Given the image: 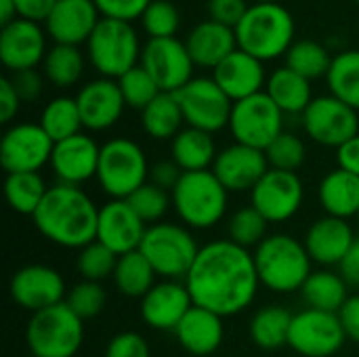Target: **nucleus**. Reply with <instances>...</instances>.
Here are the masks:
<instances>
[{"mask_svg":"<svg viewBox=\"0 0 359 357\" xmlns=\"http://www.w3.org/2000/svg\"><path fill=\"white\" fill-rule=\"evenodd\" d=\"M183 109L179 105V99L175 93H160L143 112H141V124L143 130L158 139H175L183 130Z\"/></svg>","mask_w":359,"mask_h":357,"instance_id":"32","label":"nucleus"},{"mask_svg":"<svg viewBox=\"0 0 359 357\" xmlns=\"http://www.w3.org/2000/svg\"><path fill=\"white\" fill-rule=\"evenodd\" d=\"M46 29L27 19L0 27V61L8 72L36 69L46 57Z\"/></svg>","mask_w":359,"mask_h":357,"instance_id":"18","label":"nucleus"},{"mask_svg":"<svg viewBox=\"0 0 359 357\" xmlns=\"http://www.w3.org/2000/svg\"><path fill=\"white\" fill-rule=\"evenodd\" d=\"M185 46L189 50L194 65L215 69L225 57H229L238 48L236 29L212 19H206L189 29Z\"/></svg>","mask_w":359,"mask_h":357,"instance_id":"26","label":"nucleus"},{"mask_svg":"<svg viewBox=\"0 0 359 357\" xmlns=\"http://www.w3.org/2000/svg\"><path fill=\"white\" fill-rule=\"evenodd\" d=\"M191 307L194 301L185 284L162 282L141 299V318L149 328L175 330Z\"/></svg>","mask_w":359,"mask_h":357,"instance_id":"25","label":"nucleus"},{"mask_svg":"<svg viewBox=\"0 0 359 357\" xmlns=\"http://www.w3.org/2000/svg\"><path fill=\"white\" fill-rule=\"evenodd\" d=\"M65 303L84 322V320L97 318L103 311V307H105V290L101 288L99 282L82 280L67 292Z\"/></svg>","mask_w":359,"mask_h":357,"instance_id":"47","label":"nucleus"},{"mask_svg":"<svg viewBox=\"0 0 359 357\" xmlns=\"http://www.w3.org/2000/svg\"><path fill=\"white\" fill-rule=\"evenodd\" d=\"M259 284L255 257L231 240L202 246L185 278L194 305L221 318L244 311L255 301Z\"/></svg>","mask_w":359,"mask_h":357,"instance_id":"1","label":"nucleus"},{"mask_svg":"<svg viewBox=\"0 0 359 357\" xmlns=\"http://www.w3.org/2000/svg\"><path fill=\"white\" fill-rule=\"evenodd\" d=\"M347 341L339 314L305 309L292 316L288 345L303 357L334 356Z\"/></svg>","mask_w":359,"mask_h":357,"instance_id":"13","label":"nucleus"},{"mask_svg":"<svg viewBox=\"0 0 359 357\" xmlns=\"http://www.w3.org/2000/svg\"><path fill=\"white\" fill-rule=\"evenodd\" d=\"M267 170L269 162L265 151L242 143H233L219 151L212 164V173L227 191H252Z\"/></svg>","mask_w":359,"mask_h":357,"instance_id":"19","label":"nucleus"},{"mask_svg":"<svg viewBox=\"0 0 359 357\" xmlns=\"http://www.w3.org/2000/svg\"><path fill=\"white\" fill-rule=\"evenodd\" d=\"M154 278H156V271L141 250L126 252L118 259L114 282L122 295L133 297V299L135 297L143 299L154 288Z\"/></svg>","mask_w":359,"mask_h":357,"instance_id":"36","label":"nucleus"},{"mask_svg":"<svg viewBox=\"0 0 359 357\" xmlns=\"http://www.w3.org/2000/svg\"><path fill=\"white\" fill-rule=\"evenodd\" d=\"M93 2L99 8L101 17L133 23L135 19H141V15L145 13L151 0H93Z\"/></svg>","mask_w":359,"mask_h":357,"instance_id":"48","label":"nucleus"},{"mask_svg":"<svg viewBox=\"0 0 359 357\" xmlns=\"http://www.w3.org/2000/svg\"><path fill=\"white\" fill-rule=\"evenodd\" d=\"M53 139L40 124H15L0 141V164L6 175L13 173H38L53 156Z\"/></svg>","mask_w":359,"mask_h":357,"instance_id":"15","label":"nucleus"},{"mask_svg":"<svg viewBox=\"0 0 359 357\" xmlns=\"http://www.w3.org/2000/svg\"><path fill=\"white\" fill-rule=\"evenodd\" d=\"M248 6L250 4H246V0H208V4H206L208 19L223 23L227 27H233V29L244 19Z\"/></svg>","mask_w":359,"mask_h":357,"instance_id":"50","label":"nucleus"},{"mask_svg":"<svg viewBox=\"0 0 359 357\" xmlns=\"http://www.w3.org/2000/svg\"><path fill=\"white\" fill-rule=\"evenodd\" d=\"M229 128L236 143L265 151L284 133V112L263 90L233 103Z\"/></svg>","mask_w":359,"mask_h":357,"instance_id":"10","label":"nucleus"},{"mask_svg":"<svg viewBox=\"0 0 359 357\" xmlns=\"http://www.w3.org/2000/svg\"><path fill=\"white\" fill-rule=\"evenodd\" d=\"M42 74L57 88L74 86L84 74V55L78 46L55 44L42 61Z\"/></svg>","mask_w":359,"mask_h":357,"instance_id":"37","label":"nucleus"},{"mask_svg":"<svg viewBox=\"0 0 359 357\" xmlns=\"http://www.w3.org/2000/svg\"><path fill=\"white\" fill-rule=\"evenodd\" d=\"M358 221H359V215H358Z\"/></svg>","mask_w":359,"mask_h":357,"instance_id":"61","label":"nucleus"},{"mask_svg":"<svg viewBox=\"0 0 359 357\" xmlns=\"http://www.w3.org/2000/svg\"><path fill=\"white\" fill-rule=\"evenodd\" d=\"M118 86L122 90L126 107H133V109H139V112H143L162 93L160 86L156 84V80L145 72L143 65H135L124 76H120Z\"/></svg>","mask_w":359,"mask_h":357,"instance_id":"43","label":"nucleus"},{"mask_svg":"<svg viewBox=\"0 0 359 357\" xmlns=\"http://www.w3.org/2000/svg\"><path fill=\"white\" fill-rule=\"evenodd\" d=\"M330 95L359 109V50H343L332 57V65L326 76Z\"/></svg>","mask_w":359,"mask_h":357,"instance_id":"35","label":"nucleus"},{"mask_svg":"<svg viewBox=\"0 0 359 357\" xmlns=\"http://www.w3.org/2000/svg\"><path fill=\"white\" fill-rule=\"evenodd\" d=\"M99 208L76 185H55L48 189L34 215L38 231L63 248H84L97 240Z\"/></svg>","mask_w":359,"mask_h":357,"instance_id":"2","label":"nucleus"},{"mask_svg":"<svg viewBox=\"0 0 359 357\" xmlns=\"http://www.w3.org/2000/svg\"><path fill=\"white\" fill-rule=\"evenodd\" d=\"M290 324H292V314L286 311L284 307L278 305L263 307L255 314L250 322V339L261 349L267 351L280 349L288 345Z\"/></svg>","mask_w":359,"mask_h":357,"instance_id":"34","label":"nucleus"},{"mask_svg":"<svg viewBox=\"0 0 359 357\" xmlns=\"http://www.w3.org/2000/svg\"><path fill=\"white\" fill-rule=\"evenodd\" d=\"M339 320H341V326L345 330V337L359 343V295L358 297H349L345 301V305L339 311Z\"/></svg>","mask_w":359,"mask_h":357,"instance_id":"54","label":"nucleus"},{"mask_svg":"<svg viewBox=\"0 0 359 357\" xmlns=\"http://www.w3.org/2000/svg\"><path fill=\"white\" fill-rule=\"evenodd\" d=\"M139 65L156 80L162 93H177L189 80H194V61L183 40L175 38H149L141 48Z\"/></svg>","mask_w":359,"mask_h":357,"instance_id":"12","label":"nucleus"},{"mask_svg":"<svg viewBox=\"0 0 359 357\" xmlns=\"http://www.w3.org/2000/svg\"><path fill=\"white\" fill-rule=\"evenodd\" d=\"M353 240L355 236L345 219L326 215L309 227L305 236V248L311 261L320 265H341Z\"/></svg>","mask_w":359,"mask_h":357,"instance_id":"27","label":"nucleus"},{"mask_svg":"<svg viewBox=\"0 0 359 357\" xmlns=\"http://www.w3.org/2000/svg\"><path fill=\"white\" fill-rule=\"evenodd\" d=\"M303 204V183L297 173L269 168L252 189V206L269 221L282 223Z\"/></svg>","mask_w":359,"mask_h":357,"instance_id":"16","label":"nucleus"},{"mask_svg":"<svg viewBox=\"0 0 359 357\" xmlns=\"http://www.w3.org/2000/svg\"><path fill=\"white\" fill-rule=\"evenodd\" d=\"M271 101L284 112V114H303L309 103L313 101L311 97V82L303 78L301 74L292 72L290 67H278L269 80H267V90H265Z\"/></svg>","mask_w":359,"mask_h":357,"instance_id":"31","label":"nucleus"},{"mask_svg":"<svg viewBox=\"0 0 359 357\" xmlns=\"http://www.w3.org/2000/svg\"><path fill=\"white\" fill-rule=\"evenodd\" d=\"M15 93L19 95L21 103H29L40 99L42 95V86H44V74H40L38 69H21V72H11L8 76Z\"/></svg>","mask_w":359,"mask_h":357,"instance_id":"51","label":"nucleus"},{"mask_svg":"<svg viewBox=\"0 0 359 357\" xmlns=\"http://www.w3.org/2000/svg\"><path fill=\"white\" fill-rule=\"evenodd\" d=\"M126 202L141 217L143 223H154L156 225V221H160L166 215L170 198H168L166 189H162V187L154 185L151 181H147L135 194H130L126 198Z\"/></svg>","mask_w":359,"mask_h":357,"instance_id":"46","label":"nucleus"},{"mask_svg":"<svg viewBox=\"0 0 359 357\" xmlns=\"http://www.w3.org/2000/svg\"><path fill=\"white\" fill-rule=\"evenodd\" d=\"M97 179L114 200H126L147 183V158L143 149L124 137L101 145Z\"/></svg>","mask_w":359,"mask_h":357,"instance_id":"9","label":"nucleus"},{"mask_svg":"<svg viewBox=\"0 0 359 357\" xmlns=\"http://www.w3.org/2000/svg\"><path fill=\"white\" fill-rule=\"evenodd\" d=\"M255 2H259V4H265V2H278V0H255Z\"/></svg>","mask_w":359,"mask_h":357,"instance_id":"59","label":"nucleus"},{"mask_svg":"<svg viewBox=\"0 0 359 357\" xmlns=\"http://www.w3.org/2000/svg\"><path fill=\"white\" fill-rule=\"evenodd\" d=\"M339 267H341V276L347 284H358L359 286V238L353 240L351 248L347 250V255Z\"/></svg>","mask_w":359,"mask_h":357,"instance_id":"57","label":"nucleus"},{"mask_svg":"<svg viewBox=\"0 0 359 357\" xmlns=\"http://www.w3.org/2000/svg\"><path fill=\"white\" fill-rule=\"evenodd\" d=\"M141 27L149 38H175L181 27L179 8L170 0H151L141 15Z\"/></svg>","mask_w":359,"mask_h":357,"instance_id":"44","label":"nucleus"},{"mask_svg":"<svg viewBox=\"0 0 359 357\" xmlns=\"http://www.w3.org/2000/svg\"><path fill=\"white\" fill-rule=\"evenodd\" d=\"M19 105H21V99H19V95L15 93V88H13V84H11V80H8V76H4V78L0 80V122H2V124H8V122L17 116Z\"/></svg>","mask_w":359,"mask_h":357,"instance_id":"53","label":"nucleus"},{"mask_svg":"<svg viewBox=\"0 0 359 357\" xmlns=\"http://www.w3.org/2000/svg\"><path fill=\"white\" fill-rule=\"evenodd\" d=\"M217 147L210 133L200 128H183L172 139V162L183 173H198L208 170L210 164L217 160Z\"/></svg>","mask_w":359,"mask_h":357,"instance_id":"30","label":"nucleus"},{"mask_svg":"<svg viewBox=\"0 0 359 357\" xmlns=\"http://www.w3.org/2000/svg\"><path fill=\"white\" fill-rule=\"evenodd\" d=\"M105 357H151L147 341L137 332H120L116 335L107 349Z\"/></svg>","mask_w":359,"mask_h":357,"instance_id":"49","label":"nucleus"},{"mask_svg":"<svg viewBox=\"0 0 359 357\" xmlns=\"http://www.w3.org/2000/svg\"><path fill=\"white\" fill-rule=\"evenodd\" d=\"M175 335L179 345L191 356H210L223 343V318L194 305L175 328Z\"/></svg>","mask_w":359,"mask_h":357,"instance_id":"28","label":"nucleus"},{"mask_svg":"<svg viewBox=\"0 0 359 357\" xmlns=\"http://www.w3.org/2000/svg\"><path fill=\"white\" fill-rule=\"evenodd\" d=\"M32 357H34V356H32Z\"/></svg>","mask_w":359,"mask_h":357,"instance_id":"62","label":"nucleus"},{"mask_svg":"<svg viewBox=\"0 0 359 357\" xmlns=\"http://www.w3.org/2000/svg\"><path fill=\"white\" fill-rule=\"evenodd\" d=\"M183 177V170L175 164V162H168V160H164V162H158L154 168H151V183L154 185H158V187H162V189H175L177 187V183H179V179Z\"/></svg>","mask_w":359,"mask_h":357,"instance_id":"55","label":"nucleus"},{"mask_svg":"<svg viewBox=\"0 0 359 357\" xmlns=\"http://www.w3.org/2000/svg\"><path fill=\"white\" fill-rule=\"evenodd\" d=\"M212 78L223 88V93L233 103H238L263 93L261 88L265 84V67L263 61H259L250 53L236 48L212 69Z\"/></svg>","mask_w":359,"mask_h":357,"instance_id":"24","label":"nucleus"},{"mask_svg":"<svg viewBox=\"0 0 359 357\" xmlns=\"http://www.w3.org/2000/svg\"><path fill=\"white\" fill-rule=\"evenodd\" d=\"M84 339V322L67 307L53 305L38 314L25 328V343L34 357H74Z\"/></svg>","mask_w":359,"mask_h":357,"instance_id":"6","label":"nucleus"},{"mask_svg":"<svg viewBox=\"0 0 359 357\" xmlns=\"http://www.w3.org/2000/svg\"><path fill=\"white\" fill-rule=\"evenodd\" d=\"M99 156L101 147L84 133H78L69 139L55 143L50 164L63 185L80 187L90 177H97Z\"/></svg>","mask_w":359,"mask_h":357,"instance_id":"23","label":"nucleus"},{"mask_svg":"<svg viewBox=\"0 0 359 357\" xmlns=\"http://www.w3.org/2000/svg\"><path fill=\"white\" fill-rule=\"evenodd\" d=\"M139 250L151 263L154 271L168 280L187 278L200 252L194 236L185 227L172 223H156L147 227Z\"/></svg>","mask_w":359,"mask_h":357,"instance_id":"8","label":"nucleus"},{"mask_svg":"<svg viewBox=\"0 0 359 357\" xmlns=\"http://www.w3.org/2000/svg\"><path fill=\"white\" fill-rule=\"evenodd\" d=\"M15 19H19L15 2L13 0H0V27H6Z\"/></svg>","mask_w":359,"mask_h":357,"instance_id":"58","label":"nucleus"},{"mask_svg":"<svg viewBox=\"0 0 359 357\" xmlns=\"http://www.w3.org/2000/svg\"><path fill=\"white\" fill-rule=\"evenodd\" d=\"M118 255L101 244L99 240L90 242L88 246L80 248V255L76 259V267L82 276V280L88 282H103L107 278H114L116 265H118Z\"/></svg>","mask_w":359,"mask_h":357,"instance_id":"42","label":"nucleus"},{"mask_svg":"<svg viewBox=\"0 0 359 357\" xmlns=\"http://www.w3.org/2000/svg\"><path fill=\"white\" fill-rule=\"evenodd\" d=\"M8 292L19 307L32 314H38L65 301L63 278L57 269L48 265H25L17 269L11 278Z\"/></svg>","mask_w":359,"mask_h":357,"instance_id":"17","label":"nucleus"},{"mask_svg":"<svg viewBox=\"0 0 359 357\" xmlns=\"http://www.w3.org/2000/svg\"><path fill=\"white\" fill-rule=\"evenodd\" d=\"M99 21L101 13L93 0H57L44 29L55 44L80 46L88 42Z\"/></svg>","mask_w":359,"mask_h":357,"instance_id":"21","label":"nucleus"},{"mask_svg":"<svg viewBox=\"0 0 359 357\" xmlns=\"http://www.w3.org/2000/svg\"><path fill=\"white\" fill-rule=\"evenodd\" d=\"M337 158H339V168L359 177V135L339 147Z\"/></svg>","mask_w":359,"mask_h":357,"instance_id":"56","label":"nucleus"},{"mask_svg":"<svg viewBox=\"0 0 359 357\" xmlns=\"http://www.w3.org/2000/svg\"><path fill=\"white\" fill-rule=\"evenodd\" d=\"M141 42L128 21L101 17L86 42V57L103 78H120L141 61Z\"/></svg>","mask_w":359,"mask_h":357,"instance_id":"5","label":"nucleus"},{"mask_svg":"<svg viewBox=\"0 0 359 357\" xmlns=\"http://www.w3.org/2000/svg\"><path fill=\"white\" fill-rule=\"evenodd\" d=\"M147 227L126 200H111L99 208L97 240L118 257L139 250Z\"/></svg>","mask_w":359,"mask_h":357,"instance_id":"20","label":"nucleus"},{"mask_svg":"<svg viewBox=\"0 0 359 357\" xmlns=\"http://www.w3.org/2000/svg\"><path fill=\"white\" fill-rule=\"evenodd\" d=\"M40 126L53 139V143H59L63 139L78 135L82 128V118H80L76 99L57 97L50 103H46L40 116Z\"/></svg>","mask_w":359,"mask_h":357,"instance_id":"39","label":"nucleus"},{"mask_svg":"<svg viewBox=\"0 0 359 357\" xmlns=\"http://www.w3.org/2000/svg\"><path fill=\"white\" fill-rule=\"evenodd\" d=\"M265 156H267L269 168L297 173V170L303 166L307 151H305V143H303L297 135L284 130V133L265 149Z\"/></svg>","mask_w":359,"mask_h":357,"instance_id":"45","label":"nucleus"},{"mask_svg":"<svg viewBox=\"0 0 359 357\" xmlns=\"http://www.w3.org/2000/svg\"><path fill=\"white\" fill-rule=\"evenodd\" d=\"M267 225H269V221L255 206H248V208H240L229 219L227 234L233 244H238L246 250L252 246L259 248L267 238Z\"/></svg>","mask_w":359,"mask_h":357,"instance_id":"41","label":"nucleus"},{"mask_svg":"<svg viewBox=\"0 0 359 357\" xmlns=\"http://www.w3.org/2000/svg\"><path fill=\"white\" fill-rule=\"evenodd\" d=\"M48 187L38 173H13L6 175L4 181V196L8 206L19 215L34 217L40 208L42 200L46 198Z\"/></svg>","mask_w":359,"mask_h":357,"instance_id":"38","label":"nucleus"},{"mask_svg":"<svg viewBox=\"0 0 359 357\" xmlns=\"http://www.w3.org/2000/svg\"><path fill=\"white\" fill-rule=\"evenodd\" d=\"M301 290L309 309L328 314H339L345 301L349 299L347 282L343 280V276H337L332 271H311Z\"/></svg>","mask_w":359,"mask_h":357,"instance_id":"33","label":"nucleus"},{"mask_svg":"<svg viewBox=\"0 0 359 357\" xmlns=\"http://www.w3.org/2000/svg\"><path fill=\"white\" fill-rule=\"evenodd\" d=\"M355 2H358V4H359V0H355Z\"/></svg>","mask_w":359,"mask_h":357,"instance_id":"60","label":"nucleus"},{"mask_svg":"<svg viewBox=\"0 0 359 357\" xmlns=\"http://www.w3.org/2000/svg\"><path fill=\"white\" fill-rule=\"evenodd\" d=\"M259 282L273 292L301 290L311 276V257L297 238L276 234L255 250Z\"/></svg>","mask_w":359,"mask_h":357,"instance_id":"4","label":"nucleus"},{"mask_svg":"<svg viewBox=\"0 0 359 357\" xmlns=\"http://www.w3.org/2000/svg\"><path fill=\"white\" fill-rule=\"evenodd\" d=\"M303 126L316 143L337 149L359 135L358 112L332 95L309 103L303 112Z\"/></svg>","mask_w":359,"mask_h":357,"instance_id":"14","label":"nucleus"},{"mask_svg":"<svg viewBox=\"0 0 359 357\" xmlns=\"http://www.w3.org/2000/svg\"><path fill=\"white\" fill-rule=\"evenodd\" d=\"M175 95L187 126L206 130L210 135L229 126L233 101L223 93L215 78H194Z\"/></svg>","mask_w":359,"mask_h":357,"instance_id":"11","label":"nucleus"},{"mask_svg":"<svg viewBox=\"0 0 359 357\" xmlns=\"http://www.w3.org/2000/svg\"><path fill=\"white\" fill-rule=\"evenodd\" d=\"M236 40L238 48L250 53L259 61L278 59L294 44V19L280 2H255L238 23Z\"/></svg>","mask_w":359,"mask_h":357,"instance_id":"3","label":"nucleus"},{"mask_svg":"<svg viewBox=\"0 0 359 357\" xmlns=\"http://www.w3.org/2000/svg\"><path fill=\"white\" fill-rule=\"evenodd\" d=\"M320 202L330 217L349 219L359 215V177L337 168L320 183Z\"/></svg>","mask_w":359,"mask_h":357,"instance_id":"29","label":"nucleus"},{"mask_svg":"<svg viewBox=\"0 0 359 357\" xmlns=\"http://www.w3.org/2000/svg\"><path fill=\"white\" fill-rule=\"evenodd\" d=\"M17 6L19 19H27L34 23H46L48 15L53 13L57 0H13Z\"/></svg>","mask_w":359,"mask_h":357,"instance_id":"52","label":"nucleus"},{"mask_svg":"<svg viewBox=\"0 0 359 357\" xmlns=\"http://www.w3.org/2000/svg\"><path fill=\"white\" fill-rule=\"evenodd\" d=\"M76 103L82 126L88 130H107L120 120L126 107L118 80L111 78H97L84 84L76 95Z\"/></svg>","mask_w":359,"mask_h":357,"instance_id":"22","label":"nucleus"},{"mask_svg":"<svg viewBox=\"0 0 359 357\" xmlns=\"http://www.w3.org/2000/svg\"><path fill=\"white\" fill-rule=\"evenodd\" d=\"M330 65H332L330 53L320 42L309 40V38L294 40V44L286 53V67L301 74L309 82L316 78H322V76L326 78Z\"/></svg>","mask_w":359,"mask_h":357,"instance_id":"40","label":"nucleus"},{"mask_svg":"<svg viewBox=\"0 0 359 357\" xmlns=\"http://www.w3.org/2000/svg\"><path fill=\"white\" fill-rule=\"evenodd\" d=\"M170 194L179 217L189 227L208 229L223 219L227 208V189L212 170L183 173Z\"/></svg>","mask_w":359,"mask_h":357,"instance_id":"7","label":"nucleus"}]
</instances>
